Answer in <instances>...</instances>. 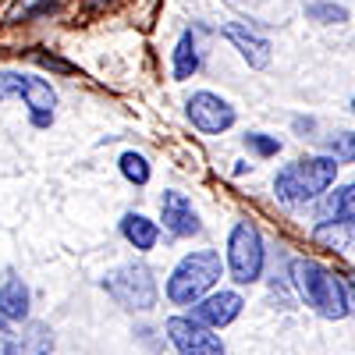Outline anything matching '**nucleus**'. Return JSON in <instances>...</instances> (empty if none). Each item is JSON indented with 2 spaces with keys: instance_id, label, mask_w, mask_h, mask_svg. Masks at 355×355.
Wrapping results in <instances>:
<instances>
[{
  "instance_id": "nucleus-1",
  "label": "nucleus",
  "mask_w": 355,
  "mask_h": 355,
  "mask_svg": "<svg viewBox=\"0 0 355 355\" xmlns=\"http://www.w3.org/2000/svg\"><path fill=\"white\" fill-rule=\"evenodd\" d=\"M291 281L295 288L302 291V299L327 320H345L352 302H348V291L341 284L338 274H331L323 263L316 259H295L291 263Z\"/></svg>"
},
{
  "instance_id": "nucleus-2",
  "label": "nucleus",
  "mask_w": 355,
  "mask_h": 355,
  "mask_svg": "<svg viewBox=\"0 0 355 355\" xmlns=\"http://www.w3.org/2000/svg\"><path fill=\"white\" fill-rule=\"evenodd\" d=\"M338 178V160L334 157H306V160H295L288 167L277 171L274 178V192L281 202H309L320 192H327Z\"/></svg>"
},
{
  "instance_id": "nucleus-3",
  "label": "nucleus",
  "mask_w": 355,
  "mask_h": 355,
  "mask_svg": "<svg viewBox=\"0 0 355 355\" xmlns=\"http://www.w3.org/2000/svg\"><path fill=\"white\" fill-rule=\"evenodd\" d=\"M220 274H224V266H220L217 252H210V249L189 252L167 277V299L174 306H196L199 299L210 295V288L220 281Z\"/></svg>"
},
{
  "instance_id": "nucleus-4",
  "label": "nucleus",
  "mask_w": 355,
  "mask_h": 355,
  "mask_svg": "<svg viewBox=\"0 0 355 355\" xmlns=\"http://www.w3.org/2000/svg\"><path fill=\"white\" fill-rule=\"evenodd\" d=\"M103 288L107 295L117 302V306H125V309H153L157 306V281H153V270L146 263H125V266H117V270H110L103 277Z\"/></svg>"
},
{
  "instance_id": "nucleus-5",
  "label": "nucleus",
  "mask_w": 355,
  "mask_h": 355,
  "mask_svg": "<svg viewBox=\"0 0 355 355\" xmlns=\"http://www.w3.org/2000/svg\"><path fill=\"white\" fill-rule=\"evenodd\" d=\"M263 239L252 220H239L227 234V270L234 284H252L263 274Z\"/></svg>"
},
{
  "instance_id": "nucleus-6",
  "label": "nucleus",
  "mask_w": 355,
  "mask_h": 355,
  "mask_svg": "<svg viewBox=\"0 0 355 355\" xmlns=\"http://www.w3.org/2000/svg\"><path fill=\"white\" fill-rule=\"evenodd\" d=\"M167 338L178 348V355H224V341L210 327L196 323L192 316H171Z\"/></svg>"
},
{
  "instance_id": "nucleus-7",
  "label": "nucleus",
  "mask_w": 355,
  "mask_h": 355,
  "mask_svg": "<svg viewBox=\"0 0 355 355\" xmlns=\"http://www.w3.org/2000/svg\"><path fill=\"white\" fill-rule=\"evenodd\" d=\"M185 114H189V121L199 132H206V135H220V132H227L234 125V107L227 100H220L217 93H206V89L189 96Z\"/></svg>"
},
{
  "instance_id": "nucleus-8",
  "label": "nucleus",
  "mask_w": 355,
  "mask_h": 355,
  "mask_svg": "<svg viewBox=\"0 0 355 355\" xmlns=\"http://www.w3.org/2000/svg\"><path fill=\"white\" fill-rule=\"evenodd\" d=\"M242 306H245V302H242L239 291H214V295H206V299H199L189 316H192L196 323H202V327L220 331V327H227V323L239 320Z\"/></svg>"
},
{
  "instance_id": "nucleus-9",
  "label": "nucleus",
  "mask_w": 355,
  "mask_h": 355,
  "mask_svg": "<svg viewBox=\"0 0 355 355\" xmlns=\"http://www.w3.org/2000/svg\"><path fill=\"white\" fill-rule=\"evenodd\" d=\"M160 217H164V227L171 234H178V239H192V234H199V214H196V206L185 192H178V189H167L164 199H160Z\"/></svg>"
},
{
  "instance_id": "nucleus-10",
  "label": "nucleus",
  "mask_w": 355,
  "mask_h": 355,
  "mask_svg": "<svg viewBox=\"0 0 355 355\" xmlns=\"http://www.w3.org/2000/svg\"><path fill=\"white\" fill-rule=\"evenodd\" d=\"M220 33L231 40V46H234V50H239V53L245 57V64H249V68H266V64H270V57H274V53H270V43H266L263 36H256L249 25L227 21V25L220 28Z\"/></svg>"
},
{
  "instance_id": "nucleus-11",
  "label": "nucleus",
  "mask_w": 355,
  "mask_h": 355,
  "mask_svg": "<svg viewBox=\"0 0 355 355\" xmlns=\"http://www.w3.org/2000/svg\"><path fill=\"white\" fill-rule=\"evenodd\" d=\"M18 100H25V107L33 110V121L36 125H50L53 107H57V93H53V85L46 78L21 71V93H18Z\"/></svg>"
},
{
  "instance_id": "nucleus-12",
  "label": "nucleus",
  "mask_w": 355,
  "mask_h": 355,
  "mask_svg": "<svg viewBox=\"0 0 355 355\" xmlns=\"http://www.w3.org/2000/svg\"><path fill=\"white\" fill-rule=\"evenodd\" d=\"M320 224H355V185H341L320 199Z\"/></svg>"
},
{
  "instance_id": "nucleus-13",
  "label": "nucleus",
  "mask_w": 355,
  "mask_h": 355,
  "mask_svg": "<svg viewBox=\"0 0 355 355\" xmlns=\"http://www.w3.org/2000/svg\"><path fill=\"white\" fill-rule=\"evenodd\" d=\"M121 234H125V242L135 245L139 252H150L160 239V227L150 220V217H142V214H125L121 217Z\"/></svg>"
},
{
  "instance_id": "nucleus-14",
  "label": "nucleus",
  "mask_w": 355,
  "mask_h": 355,
  "mask_svg": "<svg viewBox=\"0 0 355 355\" xmlns=\"http://www.w3.org/2000/svg\"><path fill=\"white\" fill-rule=\"evenodd\" d=\"M0 316L4 320H25L28 316V288L21 277H11L0 284Z\"/></svg>"
},
{
  "instance_id": "nucleus-15",
  "label": "nucleus",
  "mask_w": 355,
  "mask_h": 355,
  "mask_svg": "<svg viewBox=\"0 0 355 355\" xmlns=\"http://www.w3.org/2000/svg\"><path fill=\"white\" fill-rule=\"evenodd\" d=\"M196 68H199L196 40H192V33H182V40H178V46H174V64H171V71H174L178 82H185V78L196 75Z\"/></svg>"
},
{
  "instance_id": "nucleus-16",
  "label": "nucleus",
  "mask_w": 355,
  "mask_h": 355,
  "mask_svg": "<svg viewBox=\"0 0 355 355\" xmlns=\"http://www.w3.org/2000/svg\"><path fill=\"white\" fill-rule=\"evenodd\" d=\"M355 224H320L316 227V242L320 245H331V249H352V239H355Z\"/></svg>"
},
{
  "instance_id": "nucleus-17",
  "label": "nucleus",
  "mask_w": 355,
  "mask_h": 355,
  "mask_svg": "<svg viewBox=\"0 0 355 355\" xmlns=\"http://www.w3.org/2000/svg\"><path fill=\"white\" fill-rule=\"evenodd\" d=\"M121 174L128 178L132 185H146L150 182V160H146L142 153H135V150H128V153H121Z\"/></svg>"
},
{
  "instance_id": "nucleus-18",
  "label": "nucleus",
  "mask_w": 355,
  "mask_h": 355,
  "mask_svg": "<svg viewBox=\"0 0 355 355\" xmlns=\"http://www.w3.org/2000/svg\"><path fill=\"white\" fill-rule=\"evenodd\" d=\"M306 15H309V21H320V25H341V21H348V8L331 4V0H316V4L306 8Z\"/></svg>"
},
{
  "instance_id": "nucleus-19",
  "label": "nucleus",
  "mask_w": 355,
  "mask_h": 355,
  "mask_svg": "<svg viewBox=\"0 0 355 355\" xmlns=\"http://www.w3.org/2000/svg\"><path fill=\"white\" fill-rule=\"evenodd\" d=\"M327 157H334V160H345V164H352L355 160V132H338L334 139H327Z\"/></svg>"
},
{
  "instance_id": "nucleus-20",
  "label": "nucleus",
  "mask_w": 355,
  "mask_h": 355,
  "mask_svg": "<svg viewBox=\"0 0 355 355\" xmlns=\"http://www.w3.org/2000/svg\"><path fill=\"white\" fill-rule=\"evenodd\" d=\"M245 142H249V150H252V153H259V157H277V153H281V139H274V135L249 132V135H245Z\"/></svg>"
},
{
  "instance_id": "nucleus-21",
  "label": "nucleus",
  "mask_w": 355,
  "mask_h": 355,
  "mask_svg": "<svg viewBox=\"0 0 355 355\" xmlns=\"http://www.w3.org/2000/svg\"><path fill=\"white\" fill-rule=\"evenodd\" d=\"M0 355H18V348L15 345H4V352H0Z\"/></svg>"
},
{
  "instance_id": "nucleus-22",
  "label": "nucleus",
  "mask_w": 355,
  "mask_h": 355,
  "mask_svg": "<svg viewBox=\"0 0 355 355\" xmlns=\"http://www.w3.org/2000/svg\"><path fill=\"white\" fill-rule=\"evenodd\" d=\"M93 4H103V0H93Z\"/></svg>"
},
{
  "instance_id": "nucleus-23",
  "label": "nucleus",
  "mask_w": 355,
  "mask_h": 355,
  "mask_svg": "<svg viewBox=\"0 0 355 355\" xmlns=\"http://www.w3.org/2000/svg\"><path fill=\"white\" fill-rule=\"evenodd\" d=\"M352 110H355V100H352Z\"/></svg>"
}]
</instances>
